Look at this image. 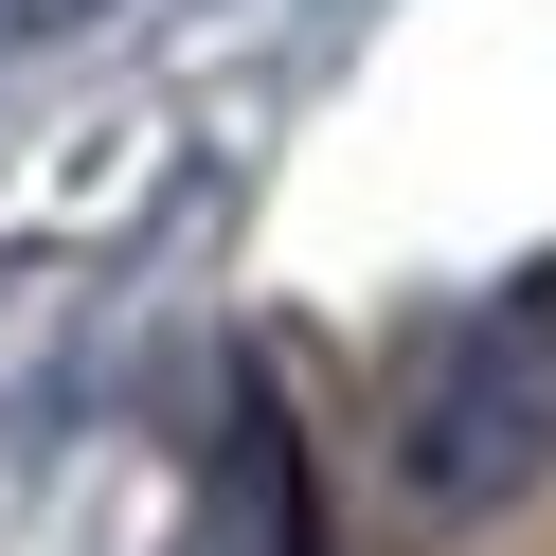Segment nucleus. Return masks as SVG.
<instances>
[{
    "label": "nucleus",
    "instance_id": "f257e3e1",
    "mask_svg": "<svg viewBox=\"0 0 556 556\" xmlns=\"http://www.w3.org/2000/svg\"><path fill=\"white\" fill-rule=\"evenodd\" d=\"M377 467L413 520H503L556 484V269L467 288L395 341V395H377Z\"/></svg>",
    "mask_w": 556,
    "mask_h": 556
}]
</instances>
